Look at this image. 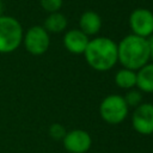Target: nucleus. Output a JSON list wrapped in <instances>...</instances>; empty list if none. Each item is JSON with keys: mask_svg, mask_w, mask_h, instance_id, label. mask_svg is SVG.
<instances>
[{"mask_svg": "<svg viewBox=\"0 0 153 153\" xmlns=\"http://www.w3.org/2000/svg\"><path fill=\"white\" fill-rule=\"evenodd\" d=\"M88 42H90L88 36H86L79 29L69 30L63 36V45H65V48L69 53L75 54V55L84 54Z\"/></svg>", "mask_w": 153, "mask_h": 153, "instance_id": "nucleus-9", "label": "nucleus"}, {"mask_svg": "<svg viewBox=\"0 0 153 153\" xmlns=\"http://www.w3.org/2000/svg\"><path fill=\"white\" fill-rule=\"evenodd\" d=\"M152 135H153V133H152Z\"/></svg>", "mask_w": 153, "mask_h": 153, "instance_id": "nucleus-19", "label": "nucleus"}, {"mask_svg": "<svg viewBox=\"0 0 153 153\" xmlns=\"http://www.w3.org/2000/svg\"><path fill=\"white\" fill-rule=\"evenodd\" d=\"M23 26L18 19L11 16L0 17V54H10L23 43Z\"/></svg>", "mask_w": 153, "mask_h": 153, "instance_id": "nucleus-3", "label": "nucleus"}, {"mask_svg": "<svg viewBox=\"0 0 153 153\" xmlns=\"http://www.w3.org/2000/svg\"><path fill=\"white\" fill-rule=\"evenodd\" d=\"M63 147L69 153H86L92 145L90 134L82 129H73L67 131L62 139Z\"/></svg>", "mask_w": 153, "mask_h": 153, "instance_id": "nucleus-8", "label": "nucleus"}, {"mask_svg": "<svg viewBox=\"0 0 153 153\" xmlns=\"http://www.w3.org/2000/svg\"><path fill=\"white\" fill-rule=\"evenodd\" d=\"M117 61L131 71H137L149 61L147 38L130 33L117 43Z\"/></svg>", "mask_w": 153, "mask_h": 153, "instance_id": "nucleus-1", "label": "nucleus"}, {"mask_svg": "<svg viewBox=\"0 0 153 153\" xmlns=\"http://www.w3.org/2000/svg\"><path fill=\"white\" fill-rule=\"evenodd\" d=\"M131 124L135 131L142 135H152L153 133V104L141 103L135 108L131 116Z\"/></svg>", "mask_w": 153, "mask_h": 153, "instance_id": "nucleus-7", "label": "nucleus"}, {"mask_svg": "<svg viewBox=\"0 0 153 153\" xmlns=\"http://www.w3.org/2000/svg\"><path fill=\"white\" fill-rule=\"evenodd\" d=\"M148 41V48H149V60L153 61V35L147 38Z\"/></svg>", "mask_w": 153, "mask_h": 153, "instance_id": "nucleus-17", "label": "nucleus"}, {"mask_svg": "<svg viewBox=\"0 0 153 153\" xmlns=\"http://www.w3.org/2000/svg\"><path fill=\"white\" fill-rule=\"evenodd\" d=\"M62 2H63L62 0H39L42 8L48 13L59 12L60 8L62 7Z\"/></svg>", "mask_w": 153, "mask_h": 153, "instance_id": "nucleus-16", "label": "nucleus"}, {"mask_svg": "<svg viewBox=\"0 0 153 153\" xmlns=\"http://www.w3.org/2000/svg\"><path fill=\"white\" fill-rule=\"evenodd\" d=\"M84 55L93 69L109 71L117 62V43L108 37H96L90 39Z\"/></svg>", "mask_w": 153, "mask_h": 153, "instance_id": "nucleus-2", "label": "nucleus"}, {"mask_svg": "<svg viewBox=\"0 0 153 153\" xmlns=\"http://www.w3.org/2000/svg\"><path fill=\"white\" fill-rule=\"evenodd\" d=\"M128 108L129 106H133V108H136L141 104V100H142V92L139 91L137 88H131V90H128V92L126 93V96L123 97Z\"/></svg>", "mask_w": 153, "mask_h": 153, "instance_id": "nucleus-14", "label": "nucleus"}, {"mask_svg": "<svg viewBox=\"0 0 153 153\" xmlns=\"http://www.w3.org/2000/svg\"><path fill=\"white\" fill-rule=\"evenodd\" d=\"M23 44L27 53L38 56L43 55L50 45V36L41 25H33L23 36Z\"/></svg>", "mask_w": 153, "mask_h": 153, "instance_id": "nucleus-5", "label": "nucleus"}, {"mask_svg": "<svg viewBox=\"0 0 153 153\" xmlns=\"http://www.w3.org/2000/svg\"><path fill=\"white\" fill-rule=\"evenodd\" d=\"M136 87L145 93H153V62L136 71Z\"/></svg>", "mask_w": 153, "mask_h": 153, "instance_id": "nucleus-11", "label": "nucleus"}, {"mask_svg": "<svg viewBox=\"0 0 153 153\" xmlns=\"http://www.w3.org/2000/svg\"><path fill=\"white\" fill-rule=\"evenodd\" d=\"M4 12H5V5H4V1L0 0V17L4 16Z\"/></svg>", "mask_w": 153, "mask_h": 153, "instance_id": "nucleus-18", "label": "nucleus"}, {"mask_svg": "<svg viewBox=\"0 0 153 153\" xmlns=\"http://www.w3.org/2000/svg\"><path fill=\"white\" fill-rule=\"evenodd\" d=\"M115 82L121 88L131 90L136 86V72L128 68H122L116 73Z\"/></svg>", "mask_w": 153, "mask_h": 153, "instance_id": "nucleus-13", "label": "nucleus"}, {"mask_svg": "<svg viewBox=\"0 0 153 153\" xmlns=\"http://www.w3.org/2000/svg\"><path fill=\"white\" fill-rule=\"evenodd\" d=\"M129 108L124 98L120 94H110L105 97L99 105V114L104 122L109 124H118L128 116Z\"/></svg>", "mask_w": 153, "mask_h": 153, "instance_id": "nucleus-4", "label": "nucleus"}, {"mask_svg": "<svg viewBox=\"0 0 153 153\" xmlns=\"http://www.w3.org/2000/svg\"><path fill=\"white\" fill-rule=\"evenodd\" d=\"M129 26L134 35L148 38L153 35V12L147 8H136L129 16Z\"/></svg>", "mask_w": 153, "mask_h": 153, "instance_id": "nucleus-6", "label": "nucleus"}, {"mask_svg": "<svg viewBox=\"0 0 153 153\" xmlns=\"http://www.w3.org/2000/svg\"><path fill=\"white\" fill-rule=\"evenodd\" d=\"M43 27L48 33H60L67 27V18L60 12L49 13L44 20Z\"/></svg>", "mask_w": 153, "mask_h": 153, "instance_id": "nucleus-12", "label": "nucleus"}, {"mask_svg": "<svg viewBox=\"0 0 153 153\" xmlns=\"http://www.w3.org/2000/svg\"><path fill=\"white\" fill-rule=\"evenodd\" d=\"M67 134V130L66 128L61 124V123H53L50 127H49V135L51 139L54 140H61L65 137V135Z\"/></svg>", "mask_w": 153, "mask_h": 153, "instance_id": "nucleus-15", "label": "nucleus"}, {"mask_svg": "<svg viewBox=\"0 0 153 153\" xmlns=\"http://www.w3.org/2000/svg\"><path fill=\"white\" fill-rule=\"evenodd\" d=\"M79 26V30L86 36H93L98 33L102 27V18L94 11H86L80 16Z\"/></svg>", "mask_w": 153, "mask_h": 153, "instance_id": "nucleus-10", "label": "nucleus"}]
</instances>
